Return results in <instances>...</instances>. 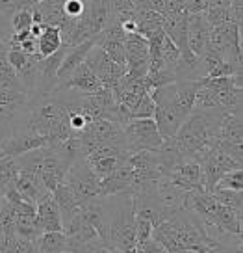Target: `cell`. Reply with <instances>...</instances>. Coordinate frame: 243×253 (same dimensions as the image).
I'll use <instances>...</instances> for the list:
<instances>
[{"label":"cell","instance_id":"obj_1","mask_svg":"<svg viewBox=\"0 0 243 253\" xmlns=\"http://www.w3.org/2000/svg\"><path fill=\"white\" fill-rule=\"evenodd\" d=\"M117 209L110 212L108 225V246L121 253H136V214H134L132 196L130 192L119 194Z\"/></svg>","mask_w":243,"mask_h":253},{"label":"cell","instance_id":"obj_2","mask_svg":"<svg viewBox=\"0 0 243 253\" xmlns=\"http://www.w3.org/2000/svg\"><path fill=\"white\" fill-rule=\"evenodd\" d=\"M206 47L223 56L225 62L242 67V24L227 21L215 28H210Z\"/></svg>","mask_w":243,"mask_h":253},{"label":"cell","instance_id":"obj_3","mask_svg":"<svg viewBox=\"0 0 243 253\" xmlns=\"http://www.w3.org/2000/svg\"><path fill=\"white\" fill-rule=\"evenodd\" d=\"M63 182L72 190L78 205H84L87 201L99 198L101 179L91 171V168L84 157L72 162V166L67 169V173L63 177Z\"/></svg>","mask_w":243,"mask_h":253},{"label":"cell","instance_id":"obj_4","mask_svg":"<svg viewBox=\"0 0 243 253\" xmlns=\"http://www.w3.org/2000/svg\"><path fill=\"white\" fill-rule=\"evenodd\" d=\"M123 130L130 155L139 151H158L164 142L154 119H130Z\"/></svg>","mask_w":243,"mask_h":253},{"label":"cell","instance_id":"obj_5","mask_svg":"<svg viewBox=\"0 0 243 253\" xmlns=\"http://www.w3.org/2000/svg\"><path fill=\"white\" fill-rule=\"evenodd\" d=\"M84 63L91 69V73H93L95 77L101 80L102 87H108V89H111L126 75L125 65L115 63L110 56L106 54L101 47H97V45H93V47L89 48Z\"/></svg>","mask_w":243,"mask_h":253},{"label":"cell","instance_id":"obj_6","mask_svg":"<svg viewBox=\"0 0 243 253\" xmlns=\"http://www.w3.org/2000/svg\"><path fill=\"white\" fill-rule=\"evenodd\" d=\"M80 17L86 23L91 38L95 40L106 26L115 23L113 0H87L86 9H84V13Z\"/></svg>","mask_w":243,"mask_h":253},{"label":"cell","instance_id":"obj_7","mask_svg":"<svg viewBox=\"0 0 243 253\" xmlns=\"http://www.w3.org/2000/svg\"><path fill=\"white\" fill-rule=\"evenodd\" d=\"M169 181L182 190H204V175L203 168L197 160L186 158L180 164L173 168L169 173L165 175Z\"/></svg>","mask_w":243,"mask_h":253},{"label":"cell","instance_id":"obj_8","mask_svg":"<svg viewBox=\"0 0 243 253\" xmlns=\"http://www.w3.org/2000/svg\"><path fill=\"white\" fill-rule=\"evenodd\" d=\"M45 145H48L47 136L35 134V132H32V130L17 132V134L0 140V151H2V155H4V157H11V158L21 157L24 153H30V151L45 147Z\"/></svg>","mask_w":243,"mask_h":253},{"label":"cell","instance_id":"obj_9","mask_svg":"<svg viewBox=\"0 0 243 253\" xmlns=\"http://www.w3.org/2000/svg\"><path fill=\"white\" fill-rule=\"evenodd\" d=\"M210 229L219 231L221 235H228V237H242V212L234 211L230 207L215 205V211L210 216V220L204 221Z\"/></svg>","mask_w":243,"mask_h":253},{"label":"cell","instance_id":"obj_10","mask_svg":"<svg viewBox=\"0 0 243 253\" xmlns=\"http://www.w3.org/2000/svg\"><path fill=\"white\" fill-rule=\"evenodd\" d=\"M101 87H102L101 80L95 77L86 63H80L67 79L60 80L56 84L54 89H76V91H80V93L84 95H91V93H97Z\"/></svg>","mask_w":243,"mask_h":253},{"label":"cell","instance_id":"obj_11","mask_svg":"<svg viewBox=\"0 0 243 253\" xmlns=\"http://www.w3.org/2000/svg\"><path fill=\"white\" fill-rule=\"evenodd\" d=\"M132 186H134V171L132 168L128 166V162H125L123 166L117 168L111 175L101 179L99 198H111V196H117V194H125V192H130Z\"/></svg>","mask_w":243,"mask_h":253},{"label":"cell","instance_id":"obj_12","mask_svg":"<svg viewBox=\"0 0 243 253\" xmlns=\"http://www.w3.org/2000/svg\"><path fill=\"white\" fill-rule=\"evenodd\" d=\"M30 99L32 97L24 89L0 87V125L11 121L19 114V110L28 106Z\"/></svg>","mask_w":243,"mask_h":253},{"label":"cell","instance_id":"obj_13","mask_svg":"<svg viewBox=\"0 0 243 253\" xmlns=\"http://www.w3.org/2000/svg\"><path fill=\"white\" fill-rule=\"evenodd\" d=\"M208 38H210V26L206 23L204 13H189L188 19V47L189 50L201 58L204 48L208 45Z\"/></svg>","mask_w":243,"mask_h":253},{"label":"cell","instance_id":"obj_14","mask_svg":"<svg viewBox=\"0 0 243 253\" xmlns=\"http://www.w3.org/2000/svg\"><path fill=\"white\" fill-rule=\"evenodd\" d=\"M15 188L21 194V198L24 201H28V203H32V205H37V201L41 198H45L47 194H52V192H48L43 186V182H41L37 175L34 173V171H26V169H19Z\"/></svg>","mask_w":243,"mask_h":253},{"label":"cell","instance_id":"obj_15","mask_svg":"<svg viewBox=\"0 0 243 253\" xmlns=\"http://www.w3.org/2000/svg\"><path fill=\"white\" fill-rule=\"evenodd\" d=\"M35 209H37V221H39V227L43 233L63 231L62 214H60V209L56 205L52 194H47L45 198H41Z\"/></svg>","mask_w":243,"mask_h":253},{"label":"cell","instance_id":"obj_16","mask_svg":"<svg viewBox=\"0 0 243 253\" xmlns=\"http://www.w3.org/2000/svg\"><path fill=\"white\" fill-rule=\"evenodd\" d=\"M93 45H95V40H87V41H84V43H80V45L71 47L67 50V54L63 56V60H62V65H60V69H58V82L63 79H67V77L78 67L80 63H84L87 52H89V48L93 47Z\"/></svg>","mask_w":243,"mask_h":253},{"label":"cell","instance_id":"obj_17","mask_svg":"<svg viewBox=\"0 0 243 253\" xmlns=\"http://www.w3.org/2000/svg\"><path fill=\"white\" fill-rule=\"evenodd\" d=\"M219 140L221 142H232L242 143V106H238L234 110H230L223 118L219 126Z\"/></svg>","mask_w":243,"mask_h":253},{"label":"cell","instance_id":"obj_18","mask_svg":"<svg viewBox=\"0 0 243 253\" xmlns=\"http://www.w3.org/2000/svg\"><path fill=\"white\" fill-rule=\"evenodd\" d=\"M69 252V238L63 231L43 233L37 238V253H65Z\"/></svg>","mask_w":243,"mask_h":253},{"label":"cell","instance_id":"obj_19","mask_svg":"<svg viewBox=\"0 0 243 253\" xmlns=\"http://www.w3.org/2000/svg\"><path fill=\"white\" fill-rule=\"evenodd\" d=\"M52 198H54L56 205L60 209V214H62V223L63 220H67L76 209H78V201L74 198L72 190L65 184V182H60L54 190H52Z\"/></svg>","mask_w":243,"mask_h":253},{"label":"cell","instance_id":"obj_20","mask_svg":"<svg viewBox=\"0 0 243 253\" xmlns=\"http://www.w3.org/2000/svg\"><path fill=\"white\" fill-rule=\"evenodd\" d=\"M62 36H60V30L54 28V26H45L41 36L37 38V52H39L43 58L47 56H52L54 52H58L62 48Z\"/></svg>","mask_w":243,"mask_h":253},{"label":"cell","instance_id":"obj_21","mask_svg":"<svg viewBox=\"0 0 243 253\" xmlns=\"http://www.w3.org/2000/svg\"><path fill=\"white\" fill-rule=\"evenodd\" d=\"M128 157L125 155H121V157H104V158H97V160H91V162H87L89 168H91V171H93L99 179H104V177H108L111 175L117 168H121L125 164Z\"/></svg>","mask_w":243,"mask_h":253},{"label":"cell","instance_id":"obj_22","mask_svg":"<svg viewBox=\"0 0 243 253\" xmlns=\"http://www.w3.org/2000/svg\"><path fill=\"white\" fill-rule=\"evenodd\" d=\"M17 177H19V166H17L15 158H0V192H2V196H4L6 190L15 186Z\"/></svg>","mask_w":243,"mask_h":253},{"label":"cell","instance_id":"obj_23","mask_svg":"<svg viewBox=\"0 0 243 253\" xmlns=\"http://www.w3.org/2000/svg\"><path fill=\"white\" fill-rule=\"evenodd\" d=\"M213 199L219 203V205L230 207L234 211H240L242 212L243 207V196L242 190H230V188H215L212 192Z\"/></svg>","mask_w":243,"mask_h":253},{"label":"cell","instance_id":"obj_24","mask_svg":"<svg viewBox=\"0 0 243 253\" xmlns=\"http://www.w3.org/2000/svg\"><path fill=\"white\" fill-rule=\"evenodd\" d=\"M154 110H156V104L152 101L150 93H147L139 97V101L130 110V119H152L154 118Z\"/></svg>","mask_w":243,"mask_h":253},{"label":"cell","instance_id":"obj_25","mask_svg":"<svg viewBox=\"0 0 243 253\" xmlns=\"http://www.w3.org/2000/svg\"><path fill=\"white\" fill-rule=\"evenodd\" d=\"M4 253H37V242H32L19 235H13L8 238Z\"/></svg>","mask_w":243,"mask_h":253},{"label":"cell","instance_id":"obj_26","mask_svg":"<svg viewBox=\"0 0 243 253\" xmlns=\"http://www.w3.org/2000/svg\"><path fill=\"white\" fill-rule=\"evenodd\" d=\"M215 188H230V190H243V171L242 169H234L228 171L219 179Z\"/></svg>","mask_w":243,"mask_h":253},{"label":"cell","instance_id":"obj_27","mask_svg":"<svg viewBox=\"0 0 243 253\" xmlns=\"http://www.w3.org/2000/svg\"><path fill=\"white\" fill-rule=\"evenodd\" d=\"M32 24H34V21H32L30 9H17L15 13H13V17H11V28H13V34H15V32L30 30Z\"/></svg>","mask_w":243,"mask_h":253},{"label":"cell","instance_id":"obj_28","mask_svg":"<svg viewBox=\"0 0 243 253\" xmlns=\"http://www.w3.org/2000/svg\"><path fill=\"white\" fill-rule=\"evenodd\" d=\"M152 235V223H150L147 218H141V216H136V242L141 244V242H147Z\"/></svg>","mask_w":243,"mask_h":253},{"label":"cell","instance_id":"obj_29","mask_svg":"<svg viewBox=\"0 0 243 253\" xmlns=\"http://www.w3.org/2000/svg\"><path fill=\"white\" fill-rule=\"evenodd\" d=\"M87 0H65L63 2V13L69 19H78L86 9Z\"/></svg>","mask_w":243,"mask_h":253},{"label":"cell","instance_id":"obj_30","mask_svg":"<svg viewBox=\"0 0 243 253\" xmlns=\"http://www.w3.org/2000/svg\"><path fill=\"white\" fill-rule=\"evenodd\" d=\"M188 11L184 0H164V15H178Z\"/></svg>","mask_w":243,"mask_h":253},{"label":"cell","instance_id":"obj_31","mask_svg":"<svg viewBox=\"0 0 243 253\" xmlns=\"http://www.w3.org/2000/svg\"><path fill=\"white\" fill-rule=\"evenodd\" d=\"M139 9H152L164 15V0H136V11Z\"/></svg>","mask_w":243,"mask_h":253},{"label":"cell","instance_id":"obj_32","mask_svg":"<svg viewBox=\"0 0 243 253\" xmlns=\"http://www.w3.org/2000/svg\"><path fill=\"white\" fill-rule=\"evenodd\" d=\"M11 34H13V28H11V19L0 13V40L8 43L9 38H11Z\"/></svg>","mask_w":243,"mask_h":253},{"label":"cell","instance_id":"obj_33","mask_svg":"<svg viewBox=\"0 0 243 253\" xmlns=\"http://www.w3.org/2000/svg\"><path fill=\"white\" fill-rule=\"evenodd\" d=\"M208 0H184L188 13H204Z\"/></svg>","mask_w":243,"mask_h":253},{"label":"cell","instance_id":"obj_34","mask_svg":"<svg viewBox=\"0 0 243 253\" xmlns=\"http://www.w3.org/2000/svg\"><path fill=\"white\" fill-rule=\"evenodd\" d=\"M13 2H15V9H30L43 0H13Z\"/></svg>","mask_w":243,"mask_h":253},{"label":"cell","instance_id":"obj_35","mask_svg":"<svg viewBox=\"0 0 243 253\" xmlns=\"http://www.w3.org/2000/svg\"><path fill=\"white\" fill-rule=\"evenodd\" d=\"M8 65V43L0 40V67Z\"/></svg>","mask_w":243,"mask_h":253},{"label":"cell","instance_id":"obj_36","mask_svg":"<svg viewBox=\"0 0 243 253\" xmlns=\"http://www.w3.org/2000/svg\"><path fill=\"white\" fill-rule=\"evenodd\" d=\"M43 28H45L43 24H32V26H30V34L34 36V38H39L41 32H43Z\"/></svg>","mask_w":243,"mask_h":253},{"label":"cell","instance_id":"obj_37","mask_svg":"<svg viewBox=\"0 0 243 253\" xmlns=\"http://www.w3.org/2000/svg\"><path fill=\"white\" fill-rule=\"evenodd\" d=\"M4 203V196H2V192H0V205Z\"/></svg>","mask_w":243,"mask_h":253},{"label":"cell","instance_id":"obj_38","mask_svg":"<svg viewBox=\"0 0 243 253\" xmlns=\"http://www.w3.org/2000/svg\"><path fill=\"white\" fill-rule=\"evenodd\" d=\"M0 140H2V136H0ZM2 157H4V155H2V151H0V158H2Z\"/></svg>","mask_w":243,"mask_h":253},{"label":"cell","instance_id":"obj_39","mask_svg":"<svg viewBox=\"0 0 243 253\" xmlns=\"http://www.w3.org/2000/svg\"><path fill=\"white\" fill-rule=\"evenodd\" d=\"M0 253H4V252H2V250H0Z\"/></svg>","mask_w":243,"mask_h":253},{"label":"cell","instance_id":"obj_40","mask_svg":"<svg viewBox=\"0 0 243 253\" xmlns=\"http://www.w3.org/2000/svg\"><path fill=\"white\" fill-rule=\"evenodd\" d=\"M65 253H71V252H65Z\"/></svg>","mask_w":243,"mask_h":253}]
</instances>
